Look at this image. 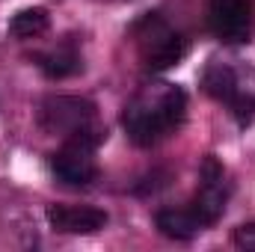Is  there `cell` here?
I'll return each mask as SVG.
<instances>
[{
	"instance_id": "obj_13",
	"label": "cell",
	"mask_w": 255,
	"mask_h": 252,
	"mask_svg": "<svg viewBox=\"0 0 255 252\" xmlns=\"http://www.w3.org/2000/svg\"><path fill=\"white\" fill-rule=\"evenodd\" d=\"M235 244L247 252H255V223H244L235 229Z\"/></svg>"
},
{
	"instance_id": "obj_9",
	"label": "cell",
	"mask_w": 255,
	"mask_h": 252,
	"mask_svg": "<svg viewBox=\"0 0 255 252\" xmlns=\"http://www.w3.org/2000/svg\"><path fill=\"white\" fill-rule=\"evenodd\" d=\"M30 60L36 63V68L45 77H51V80H65V77H71V74H77L83 68L80 54L71 45H60V48H51V51H39Z\"/></svg>"
},
{
	"instance_id": "obj_11",
	"label": "cell",
	"mask_w": 255,
	"mask_h": 252,
	"mask_svg": "<svg viewBox=\"0 0 255 252\" xmlns=\"http://www.w3.org/2000/svg\"><path fill=\"white\" fill-rule=\"evenodd\" d=\"M48 24H51L48 12H45L42 6H30V9H21V12L12 15L9 33H12L15 39H36V36H42V33L48 30Z\"/></svg>"
},
{
	"instance_id": "obj_3",
	"label": "cell",
	"mask_w": 255,
	"mask_h": 252,
	"mask_svg": "<svg viewBox=\"0 0 255 252\" xmlns=\"http://www.w3.org/2000/svg\"><path fill=\"white\" fill-rule=\"evenodd\" d=\"M36 122L45 133L71 136L80 127L95 125V104L89 98H80V95H48L39 104Z\"/></svg>"
},
{
	"instance_id": "obj_7",
	"label": "cell",
	"mask_w": 255,
	"mask_h": 252,
	"mask_svg": "<svg viewBox=\"0 0 255 252\" xmlns=\"http://www.w3.org/2000/svg\"><path fill=\"white\" fill-rule=\"evenodd\" d=\"M51 172L68 187H89L98 178L95 148L80 145L74 139H65L63 148L51 154Z\"/></svg>"
},
{
	"instance_id": "obj_5",
	"label": "cell",
	"mask_w": 255,
	"mask_h": 252,
	"mask_svg": "<svg viewBox=\"0 0 255 252\" xmlns=\"http://www.w3.org/2000/svg\"><path fill=\"white\" fill-rule=\"evenodd\" d=\"M202 89H205L211 98H217L220 104H229L241 125H250V122H253L255 98L250 92L241 89V83H238V77H235V71H232L229 65H223V63L208 65L205 74H202Z\"/></svg>"
},
{
	"instance_id": "obj_4",
	"label": "cell",
	"mask_w": 255,
	"mask_h": 252,
	"mask_svg": "<svg viewBox=\"0 0 255 252\" xmlns=\"http://www.w3.org/2000/svg\"><path fill=\"white\" fill-rule=\"evenodd\" d=\"M226 202H229L226 169H223V163H220L214 154H208V157L202 160V184H199L196 196H193L190 211L199 217V223L208 229V226H214V223L223 217Z\"/></svg>"
},
{
	"instance_id": "obj_8",
	"label": "cell",
	"mask_w": 255,
	"mask_h": 252,
	"mask_svg": "<svg viewBox=\"0 0 255 252\" xmlns=\"http://www.w3.org/2000/svg\"><path fill=\"white\" fill-rule=\"evenodd\" d=\"M48 223L63 235H92L107 226V214L92 205H51Z\"/></svg>"
},
{
	"instance_id": "obj_2",
	"label": "cell",
	"mask_w": 255,
	"mask_h": 252,
	"mask_svg": "<svg viewBox=\"0 0 255 252\" xmlns=\"http://www.w3.org/2000/svg\"><path fill=\"white\" fill-rule=\"evenodd\" d=\"M130 36L136 42V51H139V60L145 65V71H151V74L178 65L187 54L184 36L175 33L160 12H145L139 21H133Z\"/></svg>"
},
{
	"instance_id": "obj_6",
	"label": "cell",
	"mask_w": 255,
	"mask_h": 252,
	"mask_svg": "<svg viewBox=\"0 0 255 252\" xmlns=\"http://www.w3.org/2000/svg\"><path fill=\"white\" fill-rule=\"evenodd\" d=\"M253 0H208V27L226 45H241L250 39Z\"/></svg>"
},
{
	"instance_id": "obj_10",
	"label": "cell",
	"mask_w": 255,
	"mask_h": 252,
	"mask_svg": "<svg viewBox=\"0 0 255 252\" xmlns=\"http://www.w3.org/2000/svg\"><path fill=\"white\" fill-rule=\"evenodd\" d=\"M154 226L160 229V235L172 241H190L199 232H205V226L199 223V217L190 208H163L154 214Z\"/></svg>"
},
{
	"instance_id": "obj_1",
	"label": "cell",
	"mask_w": 255,
	"mask_h": 252,
	"mask_svg": "<svg viewBox=\"0 0 255 252\" xmlns=\"http://www.w3.org/2000/svg\"><path fill=\"white\" fill-rule=\"evenodd\" d=\"M187 116V95L181 86L160 83L136 92L122 113L128 139L139 148H151L166 139Z\"/></svg>"
},
{
	"instance_id": "obj_12",
	"label": "cell",
	"mask_w": 255,
	"mask_h": 252,
	"mask_svg": "<svg viewBox=\"0 0 255 252\" xmlns=\"http://www.w3.org/2000/svg\"><path fill=\"white\" fill-rule=\"evenodd\" d=\"M169 184V172H160V169H154V172H148L136 187H133V193L136 196H148V193H157V190H163Z\"/></svg>"
}]
</instances>
